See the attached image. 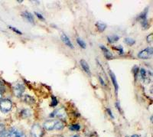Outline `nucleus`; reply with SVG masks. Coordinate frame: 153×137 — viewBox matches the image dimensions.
<instances>
[{"mask_svg": "<svg viewBox=\"0 0 153 137\" xmlns=\"http://www.w3.org/2000/svg\"><path fill=\"white\" fill-rule=\"evenodd\" d=\"M12 103L9 99H2L0 101V109L2 113H5L12 109Z\"/></svg>", "mask_w": 153, "mask_h": 137, "instance_id": "obj_1", "label": "nucleus"}, {"mask_svg": "<svg viewBox=\"0 0 153 137\" xmlns=\"http://www.w3.org/2000/svg\"><path fill=\"white\" fill-rule=\"evenodd\" d=\"M44 135V130L42 127L38 123H35L31 129V137H42Z\"/></svg>", "mask_w": 153, "mask_h": 137, "instance_id": "obj_2", "label": "nucleus"}, {"mask_svg": "<svg viewBox=\"0 0 153 137\" xmlns=\"http://www.w3.org/2000/svg\"><path fill=\"white\" fill-rule=\"evenodd\" d=\"M153 49L152 47H149L147 48L142 50L141 51L139 52L138 57L141 59H150L152 57Z\"/></svg>", "mask_w": 153, "mask_h": 137, "instance_id": "obj_3", "label": "nucleus"}, {"mask_svg": "<svg viewBox=\"0 0 153 137\" xmlns=\"http://www.w3.org/2000/svg\"><path fill=\"white\" fill-rule=\"evenodd\" d=\"M50 117H57L61 120H65L67 117V113L64 107H61L59 109L54 110L51 114H50Z\"/></svg>", "mask_w": 153, "mask_h": 137, "instance_id": "obj_4", "label": "nucleus"}, {"mask_svg": "<svg viewBox=\"0 0 153 137\" xmlns=\"http://www.w3.org/2000/svg\"><path fill=\"white\" fill-rule=\"evenodd\" d=\"M9 133V137H26V135L18 129L12 127L8 131Z\"/></svg>", "mask_w": 153, "mask_h": 137, "instance_id": "obj_5", "label": "nucleus"}, {"mask_svg": "<svg viewBox=\"0 0 153 137\" xmlns=\"http://www.w3.org/2000/svg\"><path fill=\"white\" fill-rule=\"evenodd\" d=\"M25 90V87L22 83H16V85H15L14 88H13L15 95L18 97H21L22 96Z\"/></svg>", "mask_w": 153, "mask_h": 137, "instance_id": "obj_6", "label": "nucleus"}, {"mask_svg": "<svg viewBox=\"0 0 153 137\" xmlns=\"http://www.w3.org/2000/svg\"><path fill=\"white\" fill-rule=\"evenodd\" d=\"M56 120H49L45 121L44 123L43 127L48 131H51V130H54V127H55Z\"/></svg>", "mask_w": 153, "mask_h": 137, "instance_id": "obj_7", "label": "nucleus"}, {"mask_svg": "<svg viewBox=\"0 0 153 137\" xmlns=\"http://www.w3.org/2000/svg\"><path fill=\"white\" fill-rule=\"evenodd\" d=\"M22 16L25 19H26L27 21L29 22L30 23H32V24H34V22H35V19H34L33 15L31 14V12H28V11H25V12H22Z\"/></svg>", "mask_w": 153, "mask_h": 137, "instance_id": "obj_8", "label": "nucleus"}, {"mask_svg": "<svg viewBox=\"0 0 153 137\" xmlns=\"http://www.w3.org/2000/svg\"><path fill=\"white\" fill-rule=\"evenodd\" d=\"M61 40H62V42H64V43L65 44V45H67V46H68L69 48H74V45L72 44V42H71V40H70V38H68V36L67 35H65V34H62L61 36Z\"/></svg>", "mask_w": 153, "mask_h": 137, "instance_id": "obj_9", "label": "nucleus"}, {"mask_svg": "<svg viewBox=\"0 0 153 137\" xmlns=\"http://www.w3.org/2000/svg\"><path fill=\"white\" fill-rule=\"evenodd\" d=\"M100 48L101 50L103 51V54H104L105 57H106V59H109V60L113 59V54H112L111 52H110V51L108 50V49L106 48L105 47V46H103V45H100Z\"/></svg>", "mask_w": 153, "mask_h": 137, "instance_id": "obj_10", "label": "nucleus"}, {"mask_svg": "<svg viewBox=\"0 0 153 137\" xmlns=\"http://www.w3.org/2000/svg\"><path fill=\"white\" fill-rule=\"evenodd\" d=\"M110 77H111V80H112V82H113V86H114L116 94H117V93H118V90H119V85H118V83H117L116 75H115L114 73H113L111 71H110Z\"/></svg>", "mask_w": 153, "mask_h": 137, "instance_id": "obj_11", "label": "nucleus"}, {"mask_svg": "<svg viewBox=\"0 0 153 137\" xmlns=\"http://www.w3.org/2000/svg\"><path fill=\"white\" fill-rule=\"evenodd\" d=\"M80 65H81L82 68L85 71L87 74H91V69H90V66H89L88 63L85 61V60H80Z\"/></svg>", "mask_w": 153, "mask_h": 137, "instance_id": "obj_12", "label": "nucleus"}, {"mask_svg": "<svg viewBox=\"0 0 153 137\" xmlns=\"http://www.w3.org/2000/svg\"><path fill=\"white\" fill-rule=\"evenodd\" d=\"M148 12H149L148 8H146V9H144V11H143L142 13H140V14H139V16H138V19H139V20H140V22H143L146 21V20H147V15H148Z\"/></svg>", "mask_w": 153, "mask_h": 137, "instance_id": "obj_13", "label": "nucleus"}, {"mask_svg": "<svg viewBox=\"0 0 153 137\" xmlns=\"http://www.w3.org/2000/svg\"><path fill=\"white\" fill-rule=\"evenodd\" d=\"M65 123L61 120H56V123L55 127H54V130H61L64 129V127H65Z\"/></svg>", "mask_w": 153, "mask_h": 137, "instance_id": "obj_14", "label": "nucleus"}, {"mask_svg": "<svg viewBox=\"0 0 153 137\" xmlns=\"http://www.w3.org/2000/svg\"><path fill=\"white\" fill-rule=\"evenodd\" d=\"M96 26H97V29L100 31H101V32L105 31V29L106 28V25L103 22H97L96 23Z\"/></svg>", "mask_w": 153, "mask_h": 137, "instance_id": "obj_15", "label": "nucleus"}, {"mask_svg": "<svg viewBox=\"0 0 153 137\" xmlns=\"http://www.w3.org/2000/svg\"><path fill=\"white\" fill-rule=\"evenodd\" d=\"M119 39H120V37L117 35H111V36L107 37V40L110 43H115V42H117Z\"/></svg>", "mask_w": 153, "mask_h": 137, "instance_id": "obj_16", "label": "nucleus"}, {"mask_svg": "<svg viewBox=\"0 0 153 137\" xmlns=\"http://www.w3.org/2000/svg\"><path fill=\"white\" fill-rule=\"evenodd\" d=\"M24 101L28 104H33V103H35V99H34L33 97H31V96H29V95L25 96Z\"/></svg>", "mask_w": 153, "mask_h": 137, "instance_id": "obj_17", "label": "nucleus"}, {"mask_svg": "<svg viewBox=\"0 0 153 137\" xmlns=\"http://www.w3.org/2000/svg\"><path fill=\"white\" fill-rule=\"evenodd\" d=\"M21 115L22 117H29L31 115V112L28 109H24L21 111Z\"/></svg>", "mask_w": 153, "mask_h": 137, "instance_id": "obj_18", "label": "nucleus"}, {"mask_svg": "<svg viewBox=\"0 0 153 137\" xmlns=\"http://www.w3.org/2000/svg\"><path fill=\"white\" fill-rule=\"evenodd\" d=\"M124 42H125L126 45H129V46H132V45H135V43H136V41L134 40V39H132V38H126L125 39H124Z\"/></svg>", "mask_w": 153, "mask_h": 137, "instance_id": "obj_19", "label": "nucleus"}, {"mask_svg": "<svg viewBox=\"0 0 153 137\" xmlns=\"http://www.w3.org/2000/svg\"><path fill=\"white\" fill-rule=\"evenodd\" d=\"M76 42H77V44L80 45L82 48H86V47H87L85 42L84 40H82L80 38H76Z\"/></svg>", "mask_w": 153, "mask_h": 137, "instance_id": "obj_20", "label": "nucleus"}, {"mask_svg": "<svg viewBox=\"0 0 153 137\" xmlns=\"http://www.w3.org/2000/svg\"><path fill=\"white\" fill-rule=\"evenodd\" d=\"M69 129L71 131H79L80 130V124H73V125H71L69 127Z\"/></svg>", "mask_w": 153, "mask_h": 137, "instance_id": "obj_21", "label": "nucleus"}, {"mask_svg": "<svg viewBox=\"0 0 153 137\" xmlns=\"http://www.w3.org/2000/svg\"><path fill=\"white\" fill-rule=\"evenodd\" d=\"M57 104H58V101H57V97H54V96H52L51 97V105L54 107V106H57Z\"/></svg>", "mask_w": 153, "mask_h": 137, "instance_id": "obj_22", "label": "nucleus"}, {"mask_svg": "<svg viewBox=\"0 0 153 137\" xmlns=\"http://www.w3.org/2000/svg\"><path fill=\"white\" fill-rule=\"evenodd\" d=\"M5 92V87H4L3 83L0 82V101L2 100V94Z\"/></svg>", "mask_w": 153, "mask_h": 137, "instance_id": "obj_23", "label": "nucleus"}, {"mask_svg": "<svg viewBox=\"0 0 153 137\" xmlns=\"http://www.w3.org/2000/svg\"><path fill=\"white\" fill-rule=\"evenodd\" d=\"M140 74H141L142 78H143L144 80H146L147 75H146V71L144 68H141V70H140Z\"/></svg>", "mask_w": 153, "mask_h": 137, "instance_id": "obj_24", "label": "nucleus"}, {"mask_svg": "<svg viewBox=\"0 0 153 137\" xmlns=\"http://www.w3.org/2000/svg\"><path fill=\"white\" fill-rule=\"evenodd\" d=\"M9 28H10V29H12V31H14V32L17 33L18 35H22V32L19 31V30L17 29L16 28H15V27H12V26H9Z\"/></svg>", "mask_w": 153, "mask_h": 137, "instance_id": "obj_25", "label": "nucleus"}, {"mask_svg": "<svg viewBox=\"0 0 153 137\" xmlns=\"http://www.w3.org/2000/svg\"><path fill=\"white\" fill-rule=\"evenodd\" d=\"M138 71H139V68L137 66H135L132 69V72L134 73V76H135V78H136V76H137Z\"/></svg>", "mask_w": 153, "mask_h": 137, "instance_id": "obj_26", "label": "nucleus"}, {"mask_svg": "<svg viewBox=\"0 0 153 137\" xmlns=\"http://www.w3.org/2000/svg\"><path fill=\"white\" fill-rule=\"evenodd\" d=\"M35 14L36 15L37 17H38V19H40L41 20H43V21L45 20V18H44V16H42V14H40V13H38V12H35Z\"/></svg>", "mask_w": 153, "mask_h": 137, "instance_id": "obj_27", "label": "nucleus"}, {"mask_svg": "<svg viewBox=\"0 0 153 137\" xmlns=\"http://www.w3.org/2000/svg\"><path fill=\"white\" fill-rule=\"evenodd\" d=\"M106 111H107V113L110 115V117H111L112 119H114V116H113V113H112V111H111V109H110V108H107V109H106Z\"/></svg>", "mask_w": 153, "mask_h": 137, "instance_id": "obj_28", "label": "nucleus"}, {"mask_svg": "<svg viewBox=\"0 0 153 137\" xmlns=\"http://www.w3.org/2000/svg\"><path fill=\"white\" fill-rule=\"evenodd\" d=\"M152 37H153L152 34H150L149 35H148V37H147V42L151 43V42H152Z\"/></svg>", "mask_w": 153, "mask_h": 137, "instance_id": "obj_29", "label": "nucleus"}, {"mask_svg": "<svg viewBox=\"0 0 153 137\" xmlns=\"http://www.w3.org/2000/svg\"><path fill=\"white\" fill-rule=\"evenodd\" d=\"M5 131V127L3 124H0V134L2 133Z\"/></svg>", "mask_w": 153, "mask_h": 137, "instance_id": "obj_30", "label": "nucleus"}, {"mask_svg": "<svg viewBox=\"0 0 153 137\" xmlns=\"http://www.w3.org/2000/svg\"><path fill=\"white\" fill-rule=\"evenodd\" d=\"M117 49H118V50H119V51H120V54H123V47H122V46H121V45H120V46H119V47L117 48Z\"/></svg>", "mask_w": 153, "mask_h": 137, "instance_id": "obj_31", "label": "nucleus"}, {"mask_svg": "<svg viewBox=\"0 0 153 137\" xmlns=\"http://www.w3.org/2000/svg\"><path fill=\"white\" fill-rule=\"evenodd\" d=\"M99 80H100V83H101V84H102V85L106 86V83H105L104 80H103V78L101 77H99Z\"/></svg>", "mask_w": 153, "mask_h": 137, "instance_id": "obj_32", "label": "nucleus"}, {"mask_svg": "<svg viewBox=\"0 0 153 137\" xmlns=\"http://www.w3.org/2000/svg\"><path fill=\"white\" fill-rule=\"evenodd\" d=\"M116 106H117V108L119 109V110H120V111H121V108H120V103L117 102V103H116Z\"/></svg>", "mask_w": 153, "mask_h": 137, "instance_id": "obj_33", "label": "nucleus"}, {"mask_svg": "<svg viewBox=\"0 0 153 137\" xmlns=\"http://www.w3.org/2000/svg\"><path fill=\"white\" fill-rule=\"evenodd\" d=\"M131 137H140V136H139V135H137V134H134V135H132Z\"/></svg>", "mask_w": 153, "mask_h": 137, "instance_id": "obj_34", "label": "nucleus"}, {"mask_svg": "<svg viewBox=\"0 0 153 137\" xmlns=\"http://www.w3.org/2000/svg\"><path fill=\"white\" fill-rule=\"evenodd\" d=\"M52 137H64V136H61V135H55V136H52Z\"/></svg>", "mask_w": 153, "mask_h": 137, "instance_id": "obj_35", "label": "nucleus"}, {"mask_svg": "<svg viewBox=\"0 0 153 137\" xmlns=\"http://www.w3.org/2000/svg\"><path fill=\"white\" fill-rule=\"evenodd\" d=\"M72 137H80V136H78V135H75V136H72Z\"/></svg>", "mask_w": 153, "mask_h": 137, "instance_id": "obj_36", "label": "nucleus"}, {"mask_svg": "<svg viewBox=\"0 0 153 137\" xmlns=\"http://www.w3.org/2000/svg\"><path fill=\"white\" fill-rule=\"evenodd\" d=\"M126 137H129V136H126Z\"/></svg>", "mask_w": 153, "mask_h": 137, "instance_id": "obj_37", "label": "nucleus"}]
</instances>
